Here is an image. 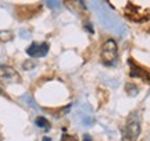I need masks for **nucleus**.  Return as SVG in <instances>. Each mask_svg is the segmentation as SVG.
I'll return each instance as SVG.
<instances>
[{"label":"nucleus","instance_id":"8","mask_svg":"<svg viewBox=\"0 0 150 141\" xmlns=\"http://www.w3.org/2000/svg\"><path fill=\"white\" fill-rule=\"evenodd\" d=\"M63 141H76L74 136H68V134H64L63 136Z\"/></svg>","mask_w":150,"mask_h":141},{"label":"nucleus","instance_id":"5","mask_svg":"<svg viewBox=\"0 0 150 141\" xmlns=\"http://www.w3.org/2000/svg\"><path fill=\"white\" fill-rule=\"evenodd\" d=\"M129 66H131V76L132 77H139V78H143V80H149V73L142 69L140 66H138L134 60L129 59Z\"/></svg>","mask_w":150,"mask_h":141},{"label":"nucleus","instance_id":"11","mask_svg":"<svg viewBox=\"0 0 150 141\" xmlns=\"http://www.w3.org/2000/svg\"><path fill=\"white\" fill-rule=\"evenodd\" d=\"M0 95H4V92H3V91H1V89H0Z\"/></svg>","mask_w":150,"mask_h":141},{"label":"nucleus","instance_id":"4","mask_svg":"<svg viewBox=\"0 0 150 141\" xmlns=\"http://www.w3.org/2000/svg\"><path fill=\"white\" fill-rule=\"evenodd\" d=\"M49 52V45L47 44H38V42H32L27 48V53L32 57H43L46 56Z\"/></svg>","mask_w":150,"mask_h":141},{"label":"nucleus","instance_id":"2","mask_svg":"<svg viewBox=\"0 0 150 141\" xmlns=\"http://www.w3.org/2000/svg\"><path fill=\"white\" fill-rule=\"evenodd\" d=\"M100 59L104 64H114V62L118 59V46L114 39H107L102 46Z\"/></svg>","mask_w":150,"mask_h":141},{"label":"nucleus","instance_id":"6","mask_svg":"<svg viewBox=\"0 0 150 141\" xmlns=\"http://www.w3.org/2000/svg\"><path fill=\"white\" fill-rule=\"evenodd\" d=\"M13 32L11 31H0V42H8L13 39Z\"/></svg>","mask_w":150,"mask_h":141},{"label":"nucleus","instance_id":"7","mask_svg":"<svg viewBox=\"0 0 150 141\" xmlns=\"http://www.w3.org/2000/svg\"><path fill=\"white\" fill-rule=\"evenodd\" d=\"M36 125L39 126V127H42L43 130H49V129H50V123H49V120L45 119V117H38Z\"/></svg>","mask_w":150,"mask_h":141},{"label":"nucleus","instance_id":"10","mask_svg":"<svg viewBox=\"0 0 150 141\" xmlns=\"http://www.w3.org/2000/svg\"><path fill=\"white\" fill-rule=\"evenodd\" d=\"M43 141H50V138H49V137H45V138H43Z\"/></svg>","mask_w":150,"mask_h":141},{"label":"nucleus","instance_id":"3","mask_svg":"<svg viewBox=\"0 0 150 141\" xmlns=\"http://www.w3.org/2000/svg\"><path fill=\"white\" fill-rule=\"evenodd\" d=\"M0 81L6 84H14V82L21 81V77L11 66L0 64Z\"/></svg>","mask_w":150,"mask_h":141},{"label":"nucleus","instance_id":"1","mask_svg":"<svg viewBox=\"0 0 150 141\" xmlns=\"http://www.w3.org/2000/svg\"><path fill=\"white\" fill-rule=\"evenodd\" d=\"M140 136V120L138 116H131L127 122V125L122 130V141H136L138 137Z\"/></svg>","mask_w":150,"mask_h":141},{"label":"nucleus","instance_id":"9","mask_svg":"<svg viewBox=\"0 0 150 141\" xmlns=\"http://www.w3.org/2000/svg\"><path fill=\"white\" fill-rule=\"evenodd\" d=\"M83 141H92L91 136H88V134H85V136H83Z\"/></svg>","mask_w":150,"mask_h":141}]
</instances>
